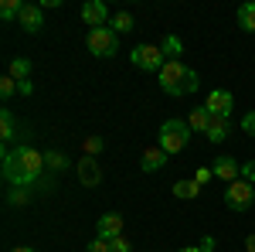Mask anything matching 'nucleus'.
Returning a JSON list of instances; mask_svg holds the SVG:
<instances>
[{"label":"nucleus","instance_id":"obj_14","mask_svg":"<svg viewBox=\"0 0 255 252\" xmlns=\"http://www.w3.org/2000/svg\"><path fill=\"white\" fill-rule=\"evenodd\" d=\"M208 140L211 143H225L228 136H232V119L228 116H211V123H208Z\"/></svg>","mask_w":255,"mask_h":252},{"label":"nucleus","instance_id":"obj_10","mask_svg":"<svg viewBox=\"0 0 255 252\" xmlns=\"http://www.w3.org/2000/svg\"><path fill=\"white\" fill-rule=\"evenodd\" d=\"M96 232H99V239H106V242L119 239V235H123V215L119 212H106L96 222Z\"/></svg>","mask_w":255,"mask_h":252},{"label":"nucleus","instance_id":"obj_1","mask_svg":"<svg viewBox=\"0 0 255 252\" xmlns=\"http://www.w3.org/2000/svg\"><path fill=\"white\" fill-rule=\"evenodd\" d=\"M44 154L31 143L7 147L3 150V181L10 188H31V191H51V181H44Z\"/></svg>","mask_w":255,"mask_h":252},{"label":"nucleus","instance_id":"obj_6","mask_svg":"<svg viewBox=\"0 0 255 252\" xmlns=\"http://www.w3.org/2000/svg\"><path fill=\"white\" fill-rule=\"evenodd\" d=\"M255 201V184H249V181H232L228 188H225V205L232 208V212H249Z\"/></svg>","mask_w":255,"mask_h":252},{"label":"nucleus","instance_id":"obj_5","mask_svg":"<svg viewBox=\"0 0 255 252\" xmlns=\"http://www.w3.org/2000/svg\"><path fill=\"white\" fill-rule=\"evenodd\" d=\"M85 44H89V51H92L96 58H113L119 51V34L113 27H96V31H89Z\"/></svg>","mask_w":255,"mask_h":252},{"label":"nucleus","instance_id":"obj_2","mask_svg":"<svg viewBox=\"0 0 255 252\" xmlns=\"http://www.w3.org/2000/svg\"><path fill=\"white\" fill-rule=\"evenodd\" d=\"M157 82L167 96H191V92H197V72L187 68L180 58H167V65L157 72Z\"/></svg>","mask_w":255,"mask_h":252},{"label":"nucleus","instance_id":"obj_24","mask_svg":"<svg viewBox=\"0 0 255 252\" xmlns=\"http://www.w3.org/2000/svg\"><path fill=\"white\" fill-rule=\"evenodd\" d=\"M17 89H20V82H17V78H10V75H3V78H0V96H3V99H10L14 92H17Z\"/></svg>","mask_w":255,"mask_h":252},{"label":"nucleus","instance_id":"obj_11","mask_svg":"<svg viewBox=\"0 0 255 252\" xmlns=\"http://www.w3.org/2000/svg\"><path fill=\"white\" fill-rule=\"evenodd\" d=\"M17 24L27 31V34L41 31V27H44V7H41V3H24V10H20Z\"/></svg>","mask_w":255,"mask_h":252},{"label":"nucleus","instance_id":"obj_4","mask_svg":"<svg viewBox=\"0 0 255 252\" xmlns=\"http://www.w3.org/2000/svg\"><path fill=\"white\" fill-rule=\"evenodd\" d=\"M129 61L139 72H160L167 65V51H163V44H136L129 51Z\"/></svg>","mask_w":255,"mask_h":252},{"label":"nucleus","instance_id":"obj_34","mask_svg":"<svg viewBox=\"0 0 255 252\" xmlns=\"http://www.w3.org/2000/svg\"><path fill=\"white\" fill-rule=\"evenodd\" d=\"M10 252H38V249H34V246H14Z\"/></svg>","mask_w":255,"mask_h":252},{"label":"nucleus","instance_id":"obj_32","mask_svg":"<svg viewBox=\"0 0 255 252\" xmlns=\"http://www.w3.org/2000/svg\"><path fill=\"white\" fill-rule=\"evenodd\" d=\"M197 246H201V249H204V252H215V246H218V242H215V239H211V235H204V239H201Z\"/></svg>","mask_w":255,"mask_h":252},{"label":"nucleus","instance_id":"obj_23","mask_svg":"<svg viewBox=\"0 0 255 252\" xmlns=\"http://www.w3.org/2000/svg\"><path fill=\"white\" fill-rule=\"evenodd\" d=\"M31 201V188H10L7 191V205H27Z\"/></svg>","mask_w":255,"mask_h":252},{"label":"nucleus","instance_id":"obj_30","mask_svg":"<svg viewBox=\"0 0 255 252\" xmlns=\"http://www.w3.org/2000/svg\"><path fill=\"white\" fill-rule=\"evenodd\" d=\"M211 177H215V171H211V167H201V171L194 174V181H197V184H208Z\"/></svg>","mask_w":255,"mask_h":252},{"label":"nucleus","instance_id":"obj_33","mask_svg":"<svg viewBox=\"0 0 255 252\" xmlns=\"http://www.w3.org/2000/svg\"><path fill=\"white\" fill-rule=\"evenodd\" d=\"M245 252H255V232L249 235V239H245Z\"/></svg>","mask_w":255,"mask_h":252},{"label":"nucleus","instance_id":"obj_25","mask_svg":"<svg viewBox=\"0 0 255 252\" xmlns=\"http://www.w3.org/2000/svg\"><path fill=\"white\" fill-rule=\"evenodd\" d=\"M82 147H85V157L102 154V136H85V140H82Z\"/></svg>","mask_w":255,"mask_h":252},{"label":"nucleus","instance_id":"obj_26","mask_svg":"<svg viewBox=\"0 0 255 252\" xmlns=\"http://www.w3.org/2000/svg\"><path fill=\"white\" fill-rule=\"evenodd\" d=\"M109 252H133V246H129V239H126V235H119V239L109 242Z\"/></svg>","mask_w":255,"mask_h":252},{"label":"nucleus","instance_id":"obj_31","mask_svg":"<svg viewBox=\"0 0 255 252\" xmlns=\"http://www.w3.org/2000/svg\"><path fill=\"white\" fill-rule=\"evenodd\" d=\"M242 130H245V133H255V113H249V116L242 119Z\"/></svg>","mask_w":255,"mask_h":252},{"label":"nucleus","instance_id":"obj_18","mask_svg":"<svg viewBox=\"0 0 255 252\" xmlns=\"http://www.w3.org/2000/svg\"><path fill=\"white\" fill-rule=\"evenodd\" d=\"M238 27L249 31V34H255V0H245V3L238 7Z\"/></svg>","mask_w":255,"mask_h":252},{"label":"nucleus","instance_id":"obj_7","mask_svg":"<svg viewBox=\"0 0 255 252\" xmlns=\"http://www.w3.org/2000/svg\"><path fill=\"white\" fill-rule=\"evenodd\" d=\"M75 177L82 188H99L102 184V164L99 157H79L75 160Z\"/></svg>","mask_w":255,"mask_h":252},{"label":"nucleus","instance_id":"obj_22","mask_svg":"<svg viewBox=\"0 0 255 252\" xmlns=\"http://www.w3.org/2000/svg\"><path fill=\"white\" fill-rule=\"evenodd\" d=\"M20 10H24L20 0H3V3H0V20H17Z\"/></svg>","mask_w":255,"mask_h":252},{"label":"nucleus","instance_id":"obj_3","mask_svg":"<svg viewBox=\"0 0 255 252\" xmlns=\"http://www.w3.org/2000/svg\"><path fill=\"white\" fill-rule=\"evenodd\" d=\"M191 143V126L184 119H167L157 133V147L167 154H184V147Z\"/></svg>","mask_w":255,"mask_h":252},{"label":"nucleus","instance_id":"obj_21","mask_svg":"<svg viewBox=\"0 0 255 252\" xmlns=\"http://www.w3.org/2000/svg\"><path fill=\"white\" fill-rule=\"evenodd\" d=\"M10 78H17V82H27V75H31V61L27 58H14L10 61V72H7Z\"/></svg>","mask_w":255,"mask_h":252},{"label":"nucleus","instance_id":"obj_9","mask_svg":"<svg viewBox=\"0 0 255 252\" xmlns=\"http://www.w3.org/2000/svg\"><path fill=\"white\" fill-rule=\"evenodd\" d=\"M82 20L89 24V31H96V27H109V7L102 3V0H89L85 7H82Z\"/></svg>","mask_w":255,"mask_h":252},{"label":"nucleus","instance_id":"obj_8","mask_svg":"<svg viewBox=\"0 0 255 252\" xmlns=\"http://www.w3.org/2000/svg\"><path fill=\"white\" fill-rule=\"evenodd\" d=\"M204 109H208L211 116H228V119H232L235 96H232L228 89H211V92H208V99H204Z\"/></svg>","mask_w":255,"mask_h":252},{"label":"nucleus","instance_id":"obj_12","mask_svg":"<svg viewBox=\"0 0 255 252\" xmlns=\"http://www.w3.org/2000/svg\"><path fill=\"white\" fill-rule=\"evenodd\" d=\"M211 171H215V177H221V181H238L242 177V164H238L235 157H218V160H211Z\"/></svg>","mask_w":255,"mask_h":252},{"label":"nucleus","instance_id":"obj_16","mask_svg":"<svg viewBox=\"0 0 255 252\" xmlns=\"http://www.w3.org/2000/svg\"><path fill=\"white\" fill-rule=\"evenodd\" d=\"M174 194L180 198V201H194L197 194H201V184H197L194 177H180L174 184Z\"/></svg>","mask_w":255,"mask_h":252},{"label":"nucleus","instance_id":"obj_17","mask_svg":"<svg viewBox=\"0 0 255 252\" xmlns=\"http://www.w3.org/2000/svg\"><path fill=\"white\" fill-rule=\"evenodd\" d=\"M208 123H211V113H208L204 106L191 109V116H187V126H191V133H208Z\"/></svg>","mask_w":255,"mask_h":252},{"label":"nucleus","instance_id":"obj_27","mask_svg":"<svg viewBox=\"0 0 255 252\" xmlns=\"http://www.w3.org/2000/svg\"><path fill=\"white\" fill-rule=\"evenodd\" d=\"M242 181L255 184V160H245V164H242Z\"/></svg>","mask_w":255,"mask_h":252},{"label":"nucleus","instance_id":"obj_28","mask_svg":"<svg viewBox=\"0 0 255 252\" xmlns=\"http://www.w3.org/2000/svg\"><path fill=\"white\" fill-rule=\"evenodd\" d=\"M89 252H109V242H106V239H92V242H89Z\"/></svg>","mask_w":255,"mask_h":252},{"label":"nucleus","instance_id":"obj_35","mask_svg":"<svg viewBox=\"0 0 255 252\" xmlns=\"http://www.w3.org/2000/svg\"><path fill=\"white\" fill-rule=\"evenodd\" d=\"M180 252H204V249H201V246H184Z\"/></svg>","mask_w":255,"mask_h":252},{"label":"nucleus","instance_id":"obj_15","mask_svg":"<svg viewBox=\"0 0 255 252\" xmlns=\"http://www.w3.org/2000/svg\"><path fill=\"white\" fill-rule=\"evenodd\" d=\"M0 140H3V150L17 140V119L10 109H0Z\"/></svg>","mask_w":255,"mask_h":252},{"label":"nucleus","instance_id":"obj_20","mask_svg":"<svg viewBox=\"0 0 255 252\" xmlns=\"http://www.w3.org/2000/svg\"><path fill=\"white\" fill-rule=\"evenodd\" d=\"M109 27H113L116 34H126V31H133V17H129V10H119V14H113Z\"/></svg>","mask_w":255,"mask_h":252},{"label":"nucleus","instance_id":"obj_13","mask_svg":"<svg viewBox=\"0 0 255 252\" xmlns=\"http://www.w3.org/2000/svg\"><path fill=\"white\" fill-rule=\"evenodd\" d=\"M167 150H160V147H146L143 157H139V167H143V174H153V171H163L167 167Z\"/></svg>","mask_w":255,"mask_h":252},{"label":"nucleus","instance_id":"obj_19","mask_svg":"<svg viewBox=\"0 0 255 252\" xmlns=\"http://www.w3.org/2000/svg\"><path fill=\"white\" fill-rule=\"evenodd\" d=\"M68 164H72V160L61 154V150H48V154H44V167H48V171H55V174L68 171Z\"/></svg>","mask_w":255,"mask_h":252},{"label":"nucleus","instance_id":"obj_29","mask_svg":"<svg viewBox=\"0 0 255 252\" xmlns=\"http://www.w3.org/2000/svg\"><path fill=\"white\" fill-rule=\"evenodd\" d=\"M163 51H167V55H180V41L167 38V41H163Z\"/></svg>","mask_w":255,"mask_h":252}]
</instances>
